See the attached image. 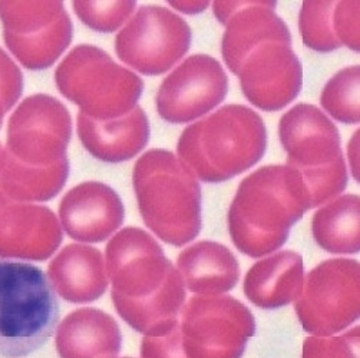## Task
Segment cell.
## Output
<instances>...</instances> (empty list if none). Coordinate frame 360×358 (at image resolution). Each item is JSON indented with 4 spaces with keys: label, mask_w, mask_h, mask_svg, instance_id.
<instances>
[{
    "label": "cell",
    "mask_w": 360,
    "mask_h": 358,
    "mask_svg": "<svg viewBox=\"0 0 360 358\" xmlns=\"http://www.w3.org/2000/svg\"><path fill=\"white\" fill-rule=\"evenodd\" d=\"M267 148L262 117L243 105H227L184 129L178 155L195 178L224 183L255 166Z\"/></svg>",
    "instance_id": "3957f363"
},
{
    "label": "cell",
    "mask_w": 360,
    "mask_h": 358,
    "mask_svg": "<svg viewBox=\"0 0 360 358\" xmlns=\"http://www.w3.org/2000/svg\"><path fill=\"white\" fill-rule=\"evenodd\" d=\"M68 175V157L53 165L38 166L18 161L5 148L0 152V190L15 201H51L65 187Z\"/></svg>",
    "instance_id": "7402d4cb"
},
{
    "label": "cell",
    "mask_w": 360,
    "mask_h": 358,
    "mask_svg": "<svg viewBox=\"0 0 360 358\" xmlns=\"http://www.w3.org/2000/svg\"><path fill=\"white\" fill-rule=\"evenodd\" d=\"M176 265L187 289L201 296H221L231 291L240 279L234 254L214 241H200L186 248Z\"/></svg>",
    "instance_id": "44dd1931"
},
{
    "label": "cell",
    "mask_w": 360,
    "mask_h": 358,
    "mask_svg": "<svg viewBox=\"0 0 360 358\" xmlns=\"http://www.w3.org/2000/svg\"><path fill=\"white\" fill-rule=\"evenodd\" d=\"M105 260L114 307L131 329L155 336L178 324L186 285L147 231L134 227L120 231L106 245Z\"/></svg>",
    "instance_id": "6da1fadb"
},
{
    "label": "cell",
    "mask_w": 360,
    "mask_h": 358,
    "mask_svg": "<svg viewBox=\"0 0 360 358\" xmlns=\"http://www.w3.org/2000/svg\"><path fill=\"white\" fill-rule=\"evenodd\" d=\"M58 321L59 303L46 274L27 263L0 260V357L38 351Z\"/></svg>",
    "instance_id": "5b68a950"
},
{
    "label": "cell",
    "mask_w": 360,
    "mask_h": 358,
    "mask_svg": "<svg viewBox=\"0 0 360 358\" xmlns=\"http://www.w3.org/2000/svg\"><path fill=\"white\" fill-rule=\"evenodd\" d=\"M303 260L295 251H281L248 270L243 290L256 307L276 310L296 301L303 286Z\"/></svg>",
    "instance_id": "ffe728a7"
},
{
    "label": "cell",
    "mask_w": 360,
    "mask_h": 358,
    "mask_svg": "<svg viewBox=\"0 0 360 358\" xmlns=\"http://www.w3.org/2000/svg\"><path fill=\"white\" fill-rule=\"evenodd\" d=\"M132 184L146 225L164 242L183 246L201 231V188L172 152L151 150L134 166Z\"/></svg>",
    "instance_id": "277c9868"
},
{
    "label": "cell",
    "mask_w": 360,
    "mask_h": 358,
    "mask_svg": "<svg viewBox=\"0 0 360 358\" xmlns=\"http://www.w3.org/2000/svg\"><path fill=\"white\" fill-rule=\"evenodd\" d=\"M78 135L86 151L99 161L118 164L136 157L150 140V124L142 107L110 121H95L78 114Z\"/></svg>",
    "instance_id": "2e32d148"
},
{
    "label": "cell",
    "mask_w": 360,
    "mask_h": 358,
    "mask_svg": "<svg viewBox=\"0 0 360 358\" xmlns=\"http://www.w3.org/2000/svg\"><path fill=\"white\" fill-rule=\"evenodd\" d=\"M59 92L95 121L121 118L136 106L143 82L118 65L101 48L79 45L72 49L55 72Z\"/></svg>",
    "instance_id": "52a82bcc"
},
{
    "label": "cell",
    "mask_w": 360,
    "mask_h": 358,
    "mask_svg": "<svg viewBox=\"0 0 360 358\" xmlns=\"http://www.w3.org/2000/svg\"><path fill=\"white\" fill-rule=\"evenodd\" d=\"M72 118L56 98L38 93L26 98L8 124L5 150L18 161L46 166L66 158Z\"/></svg>",
    "instance_id": "8fae6325"
},
{
    "label": "cell",
    "mask_w": 360,
    "mask_h": 358,
    "mask_svg": "<svg viewBox=\"0 0 360 358\" xmlns=\"http://www.w3.org/2000/svg\"><path fill=\"white\" fill-rule=\"evenodd\" d=\"M55 344L60 358H115L122 347V334L110 314L81 308L60 322Z\"/></svg>",
    "instance_id": "ac0fdd59"
},
{
    "label": "cell",
    "mask_w": 360,
    "mask_h": 358,
    "mask_svg": "<svg viewBox=\"0 0 360 358\" xmlns=\"http://www.w3.org/2000/svg\"><path fill=\"white\" fill-rule=\"evenodd\" d=\"M359 65L349 66L326 84L321 92L320 103L332 118L343 124H359Z\"/></svg>",
    "instance_id": "d4e9b609"
},
{
    "label": "cell",
    "mask_w": 360,
    "mask_h": 358,
    "mask_svg": "<svg viewBox=\"0 0 360 358\" xmlns=\"http://www.w3.org/2000/svg\"><path fill=\"white\" fill-rule=\"evenodd\" d=\"M169 5L183 13L195 15L205 11L210 4L208 2H169Z\"/></svg>",
    "instance_id": "1f68e13d"
},
{
    "label": "cell",
    "mask_w": 360,
    "mask_h": 358,
    "mask_svg": "<svg viewBox=\"0 0 360 358\" xmlns=\"http://www.w3.org/2000/svg\"><path fill=\"white\" fill-rule=\"evenodd\" d=\"M359 2H303L300 33L311 51L328 53L342 46L359 52Z\"/></svg>",
    "instance_id": "d6986e66"
},
{
    "label": "cell",
    "mask_w": 360,
    "mask_h": 358,
    "mask_svg": "<svg viewBox=\"0 0 360 358\" xmlns=\"http://www.w3.org/2000/svg\"><path fill=\"white\" fill-rule=\"evenodd\" d=\"M72 36H74V26L68 12L52 25L29 34L4 32L5 44L9 51L30 70H42L52 66L70 45Z\"/></svg>",
    "instance_id": "cb8c5ba5"
},
{
    "label": "cell",
    "mask_w": 360,
    "mask_h": 358,
    "mask_svg": "<svg viewBox=\"0 0 360 358\" xmlns=\"http://www.w3.org/2000/svg\"><path fill=\"white\" fill-rule=\"evenodd\" d=\"M2 150H4V148H2V145H0V152H2Z\"/></svg>",
    "instance_id": "836d02e7"
},
{
    "label": "cell",
    "mask_w": 360,
    "mask_h": 358,
    "mask_svg": "<svg viewBox=\"0 0 360 358\" xmlns=\"http://www.w3.org/2000/svg\"><path fill=\"white\" fill-rule=\"evenodd\" d=\"M302 358H359V327L338 337H309Z\"/></svg>",
    "instance_id": "83f0119b"
},
{
    "label": "cell",
    "mask_w": 360,
    "mask_h": 358,
    "mask_svg": "<svg viewBox=\"0 0 360 358\" xmlns=\"http://www.w3.org/2000/svg\"><path fill=\"white\" fill-rule=\"evenodd\" d=\"M124 204L114 188L89 181L72 188L60 201L59 218L75 241L96 244L110 238L124 223Z\"/></svg>",
    "instance_id": "9a60e30c"
},
{
    "label": "cell",
    "mask_w": 360,
    "mask_h": 358,
    "mask_svg": "<svg viewBox=\"0 0 360 358\" xmlns=\"http://www.w3.org/2000/svg\"><path fill=\"white\" fill-rule=\"evenodd\" d=\"M62 239V227L49 208L15 201L0 190V257L45 261Z\"/></svg>",
    "instance_id": "5bb4252c"
},
{
    "label": "cell",
    "mask_w": 360,
    "mask_h": 358,
    "mask_svg": "<svg viewBox=\"0 0 360 358\" xmlns=\"http://www.w3.org/2000/svg\"><path fill=\"white\" fill-rule=\"evenodd\" d=\"M191 45V29L162 6H142L117 34L118 58L139 74L157 77L181 60Z\"/></svg>",
    "instance_id": "30bf717a"
},
{
    "label": "cell",
    "mask_w": 360,
    "mask_h": 358,
    "mask_svg": "<svg viewBox=\"0 0 360 358\" xmlns=\"http://www.w3.org/2000/svg\"><path fill=\"white\" fill-rule=\"evenodd\" d=\"M23 91V77L18 65L0 48V100L5 112L16 105Z\"/></svg>",
    "instance_id": "f546056e"
},
{
    "label": "cell",
    "mask_w": 360,
    "mask_h": 358,
    "mask_svg": "<svg viewBox=\"0 0 360 358\" xmlns=\"http://www.w3.org/2000/svg\"><path fill=\"white\" fill-rule=\"evenodd\" d=\"M310 209L300 175L269 165L243 179L229 211L230 237L243 254L259 258L281 248Z\"/></svg>",
    "instance_id": "7a4b0ae2"
},
{
    "label": "cell",
    "mask_w": 360,
    "mask_h": 358,
    "mask_svg": "<svg viewBox=\"0 0 360 358\" xmlns=\"http://www.w3.org/2000/svg\"><path fill=\"white\" fill-rule=\"evenodd\" d=\"M179 315L187 358H241L256 333L253 314L230 296L193 297Z\"/></svg>",
    "instance_id": "ba28073f"
},
{
    "label": "cell",
    "mask_w": 360,
    "mask_h": 358,
    "mask_svg": "<svg viewBox=\"0 0 360 358\" xmlns=\"http://www.w3.org/2000/svg\"><path fill=\"white\" fill-rule=\"evenodd\" d=\"M287 166L302 178L310 208H316L345 191L347 166L336 125L319 107L296 105L278 124Z\"/></svg>",
    "instance_id": "8992f818"
},
{
    "label": "cell",
    "mask_w": 360,
    "mask_h": 358,
    "mask_svg": "<svg viewBox=\"0 0 360 358\" xmlns=\"http://www.w3.org/2000/svg\"><path fill=\"white\" fill-rule=\"evenodd\" d=\"M127 358H128V357H127ZM129 358H131V357H129Z\"/></svg>",
    "instance_id": "e575fe53"
},
{
    "label": "cell",
    "mask_w": 360,
    "mask_h": 358,
    "mask_svg": "<svg viewBox=\"0 0 360 358\" xmlns=\"http://www.w3.org/2000/svg\"><path fill=\"white\" fill-rule=\"evenodd\" d=\"M141 358H187L181 344L179 322L167 333L146 336L141 344Z\"/></svg>",
    "instance_id": "f1b7e54d"
},
{
    "label": "cell",
    "mask_w": 360,
    "mask_h": 358,
    "mask_svg": "<svg viewBox=\"0 0 360 358\" xmlns=\"http://www.w3.org/2000/svg\"><path fill=\"white\" fill-rule=\"evenodd\" d=\"M233 74L240 78L244 96L266 112L280 111L302 91L303 67L292 49V39L259 42L238 62Z\"/></svg>",
    "instance_id": "7c38bea8"
},
{
    "label": "cell",
    "mask_w": 360,
    "mask_h": 358,
    "mask_svg": "<svg viewBox=\"0 0 360 358\" xmlns=\"http://www.w3.org/2000/svg\"><path fill=\"white\" fill-rule=\"evenodd\" d=\"M5 110H4V105H2V100H0V128H2V124H4V117H5Z\"/></svg>",
    "instance_id": "d6a6232c"
},
{
    "label": "cell",
    "mask_w": 360,
    "mask_h": 358,
    "mask_svg": "<svg viewBox=\"0 0 360 358\" xmlns=\"http://www.w3.org/2000/svg\"><path fill=\"white\" fill-rule=\"evenodd\" d=\"M227 92L229 78L221 63L208 55H194L162 81L157 111L171 124L191 122L217 107Z\"/></svg>",
    "instance_id": "4fadbf2b"
},
{
    "label": "cell",
    "mask_w": 360,
    "mask_h": 358,
    "mask_svg": "<svg viewBox=\"0 0 360 358\" xmlns=\"http://www.w3.org/2000/svg\"><path fill=\"white\" fill-rule=\"evenodd\" d=\"M65 12L62 2H0L4 32L15 34H29L44 29Z\"/></svg>",
    "instance_id": "484cf974"
},
{
    "label": "cell",
    "mask_w": 360,
    "mask_h": 358,
    "mask_svg": "<svg viewBox=\"0 0 360 358\" xmlns=\"http://www.w3.org/2000/svg\"><path fill=\"white\" fill-rule=\"evenodd\" d=\"M48 278L55 293L74 304L101 298L110 285L102 253L82 244L65 246L51 261Z\"/></svg>",
    "instance_id": "e0dca14e"
},
{
    "label": "cell",
    "mask_w": 360,
    "mask_h": 358,
    "mask_svg": "<svg viewBox=\"0 0 360 358\" xmlns=\"http://www.w3.org/2000/svg\"><path fill=\"white\" fill-rule=\"evenodd\" d=\"M359 199L352 194L340 197L313 215V238L328 253H359Z\"/></svg>",
    "instance_id": "603a6c76"
},
{
    "label": "cell",
    "mask_w": 360,
    "mask_h": 358,
    "mask_svg": "<svg viewBox=\"0 0 360 358\" xmlns=\"http://www.w3.org/2000/svg\"><path fill=\"white\" fill-rule=\"evenodd\" d=\"M303 330L316 337H332L359 318V263L333 258L319 264L303 278L295 301Z\"/></svg>",
    "instance_id": "9c48e42d"
},
{
    "label": "cell",
    "mask_w": 360,
    "mask_h": 358,
    "mask_svg": "<svg viewBox=\"0 0 360 358\" xmlns=\"http://www.w3.org/2000/svg\"><path fill=\"white\" fill-rule=\"evenodd\" d=\"M359 129L357 132L353 135L350 145L347 148V155L350 158V166H352V172L356 181L359 183Z\"/></svg>",
    "instance_id": "4dcf8cb0"
},
{
    "label": "cell",
    "mask_w": 360,
    "mask_h": 358,
    "mask_svg": "<svg viewBox=\"0 0 360 358\" xmlns=\"http://www.w3.org/2000/svg\"><path fill=\"white\" fill-rule=\"evenodd\" d=\"M74 12L96 32H115L136 8V2H74Z\"/></svg>",
    "instance_id": "4316f807"
}]
</instances>
